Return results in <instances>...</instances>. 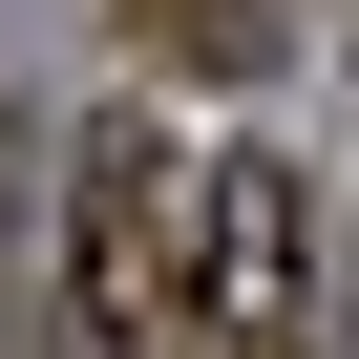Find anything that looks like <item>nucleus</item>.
Here are the masks:
<instances>
[{"label":"nucleus","instance_id":"obj_1","mask_svg":"<svg viewBox=\"0 0 359 359\" xmlns=\"http://www.w3.org/2000/svg\"><path fill=\"white\" fill-rule=\"evenodd\" d=\"M64 317L85 338H191V169H169V127H85L64 169Z\"/></svg>","mask_w":359,"mask_h":359},{"label":"nucleus","instance_id":"obj_3","mask_svg":"<svg viewBox=\"0 0 359 359\" xmlns=\"http://www.w3.org/2000/svg\"><path fill=\"white\" fill-rule=\"evenodd\" d=\"M148 43L169 64H254V0H148Z\"/></svg>","mask_w":359,"mask_h":359},{"label":"nucleus","instance_id":"obj_4","mask_svg":"<svg viewBox=\"0 0 359 359\" xmlns=\"http://www.w3.org/2000/svg\"><path fill=\"white\" fill-rule=\"evenodd\" d=\"M212 359H296V338H212Z\"/></svg>","mask_w":359,"mask_h":359},{"label":"nucleus","instance_id":"obj_2","mask_svg":"<svg viewBox=\"0 0 359 359\" xmlns=\"http://www.w3.org/2000/svg\"><path fill=\"white\" fill-rule=\"evenodd\" d=\"M296 296H317V191L275 148H233L191 191V338H296Z\"/></svg>","mask_w":359,"mask_h":359}]
</instances>
